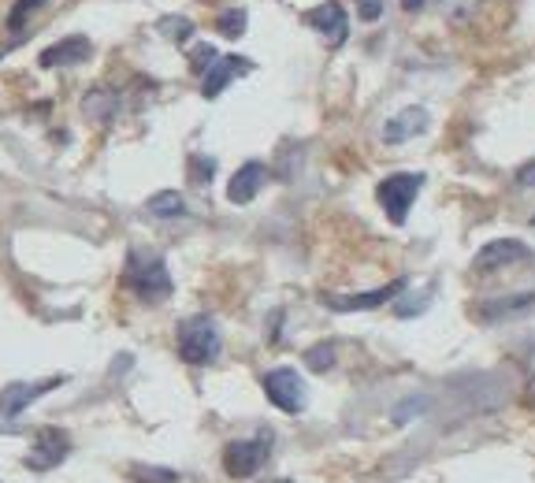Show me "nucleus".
Instances as JSON below:
<instances>
[{
  "instance_id": "1",
  "label": "nucleus",
  "mask_w": 535,
  "mask_h": 483,
  "mask_svg": "<svg viewBox=\"0 0 535 483\" xmlns=\"http://www.w3.org/2000/svg\"><path fill=\"white\" fill-rule=\"evenodd\" d=\"M123 287L134 290L142 301H164L171 294V275L160 253H145L131 249L127 253V268H123Z\"/></svg>"
},
{
  "instance_id": "2",
  "label": "nucleus",
  "mask_w": 535,
  "mask_h": 483,
  "mask_svg": "<svg viewBox=\"0 0 535 483\" xmlns=\"http://www.w3.org/2000/svg\"><path fill=\"white\" fill-rule=\"evenodd\" d=\"M179 357L186 365H209L220 357V331L209 316H190L179 324Z\"/></svg>"
},
{
  "instance_id": "3",
  "label": "nucleus",
  "mask_w": 535,
  "mask_h": 483,
  "mask_svg": "<svg viewBox=\"0 0 535 483\" xmlns=\"http://www.w3.org/2000/svg\"><path fill=\"white\" fill-rule=\"evenodd\" d=\"M420 186H424V175H413V171L387 175V179L379 183L376 197H379V205H383V212H387V220L398 223V227L409 220V209H413V201H417Z\"/></svg>"
},
{
  "instance_id": "4",
  "label": "nucleus",
  "mask_w": 535,
  "mask_h": 483,
  "mask_svg": "<svg viewBox=\"0 0 535 483\" xmlns=\"http://www.w3.org/2000/svg\"><path fill=\"white\" fill-rule=\"evenodd\" d=\"M272 454V435H257V439H235L223 450V472L235 480H249L264 469V461Z\"/></svg>"
},
{
  "instance_id": "5",
  "label": "nucleus",
  "mask_w": 535,
  "mask_h": 483,
  "mask_svg": "<svg viewBox=\"0 0 535 483\" xmlns=\"http://www.w3.org/2000/svg\"><path fill=\"white\" fill-rule=\"evenodd\" d=\"M261 387L279 413L298 417L301 409H305V383H301V376L294 368H272V372H264Z\"/></svg>"
},
{
  "instance_id": "6",
  "label": "nucleus",
  "mask_w": 535,
  "mask_h": 483,
  "mask_svg": "<svg viewBox=\"0 0 535 483\" xmlns=\"http://www.w3.org/2000/svg\"><path fill=\"white\" fill-rule=\"evenodd\" d=\"M60 383H64V376L41 379V383H8V387L0 391V428H8V424H12V420L19 417L34 398L56 391Z\"/></svg>"
},
{
  "instance_id": "7",
  "label": "nucleus",
  "mask_w": 535,
  "mask_h": 483,
  "mask_svg": "<svg viewBox=\"0 0 535 483\" xmlns=\"http://www.w3.org/2000/svg\"><path fill=\"white\" fill-rule=\"evenodd\" d=\"M67 454H71V435H67L64 428H38L34 446H30V454H27V465L34 472H49V469H56Z\"/></svg>"
},
{
  "instance_id": "8",
  "label": "nucleus",
  "mask_w": 535,
  "mask_h": 483,
  "mask_svg": "<svg viewBox=\"0 0 535 483\" xmlns=\"http://www.w3.org/2000/svg\"><path fill=\"white\" fill-rule=\"evenodd\" d=\"M532 261V249L517 242V238H498V242H487V246L476 253L472 268L476 272H498V268H513V264H528Z\"/></svg>"
},
{
  "instance_id": "9",
  "label": "nucleus",
  "mask_w": 535,
  "mask_h": 483,
  "mask_svg": "<svg viewBox=\"0 0 535 483\" xmlns=\"http://www.w3.org/2000/svg\"><path fill=\"white\" fill-rule=\"evenodd\" d=\"M305 23L327 41V49H339L342 41H346V34H350V19H346L342 4H335V0H327V4H320L313 12H305Z\"/></svg>"
},
{
  "instance_id": "10",
  "label": "nucleus",
  "mask_w": 535,
  "mask_h": 483,
  "mask_svg": "<svg viewBox=\"0 0 535 483\" xmlns=\"http://www.w3.org/2000/svg\"><path fill=\"white\" fill-rule=\"evenodd\" d=\"M246 71H253V64H249L246 56H216L209 64V71H205L201 93H205V97H220V93L227 90L238 75H246Z\"/></svg>"
},
{
  "instance_id": "11",
  "label": "nucleus",
  "mask_w": 535,
  "mask_h": 483,
  "mask_svg": "<svg viewBox=\"0 0 535 483\" xmlns=\"http://www.w3.org/2000/svg\"><path fill=\"white\" fill-rule=\"evenodd\" d=\"M398 290H405V279H394L391 287H379V290H368V294H350V298H339V294H320L327 309H335V313H357V309H379L383 301H391Z\"/></svg>"
},
{
  "instance_id": "12",
  "label": "nucleus",
  "mask_w": 535,
  "mask_h": 483,
  "mask_svg": "<svg viewBox=\"0 0 535 483\" xmlns=\"http://www.w3.org/2000/svg\"><path fill=\"white\" fill-rule=\"evenodd\" d=\"M264 179H268V168H264L261 160H249V164H242V168L235 171V179L227 186V197H231L235 205H249L253 197L261 194Z\"/></svg>"
},
{
  "instance_id": "13",
  "label": "nucleus",
  "mask_w": 535,
  "mask_h": 483,
  "mask_svg": "<svg viewBox=\"0 0 535 483\" xmlns=\"http://www.w3.org/2000/svg\"><path fill=\"white\" fill-rule=\"evenodd\" d=\"M428 131V112L424 108H405L398 112L394 119H387V127H383V138L391 145L405 142V138H413V134Z\"/></svg>"
},
{
  "instance_id": "14",
  "label": "nucleus",
  "mask_w": 535,
  "mask_h": 483,
  "mask_svg": "<svg viewBox=\"0 0 535 483\" xmlns=\"http://www.w3.org/2000/svg\"><path fill=\"white\" fill-rule=\"evenodd\" d=\"M90 56H93L90 38H67V41H60V45H53V49H45V53H41V67L82 64V60H90Z\"/></svg>"
},
{
  "instance_id": "15",
  "label": "nucleus",
  "mask_w": 535,
  "mask_h": 483,
  "mask_svg": "<svg viewBox=\"0 0 535 483\" xmlns=\"http://www.w3.org/2000/svg\"><path fill=\"white\" fill-rule=\"evenodd\" d=\"M532 309H535V294H513V298H498V301L476 305V316L487 320V324H495L502 316H521V313H532Z\"/></svg>"
},
{
  "instance_id": "16",
  "label": "nucleus",
  "mask_w": 535,
  "mask_h": 483,
  "mask_svg": "<svg viewBox=\"0 0 535 483\" xmlns=\"http://www.w3.org/2000/svg\"><path fill=\"white\" fill-rule=\"evenodd\" d=\"M149 212H153V216H164V220H171V216H183L186 201H183V194H175V190H164V194L149 197Z\"/></svg>"
},
{
  "instance_id": "17",
  "label": "nucleus",
  "mask_w": 535,
  "mask_h": 483,
  "mask_svg": "<svg viewBox=\"0 0 535 483\" xmlns=\"http://www.w3.org/2000/svg\"><path fill=\"white\" fill-rule=\"evenodd\" d=\"M112 112H116V93H108V90L86 93V116H93L97 123H105V119H112Z\"/></svg>"
},
{
  "instance_id": "18",
  "label": "nucleus",
  "mask_w": 535,
  "mask_h": 483,
  "mask_svg": "<svg viewBox=\"0 0 535 483\" xmlns=\"http://www.w3.org/2000/svg\"><path fill=\"white\" fill-rule=\"evenodd\" d=\"M127 476H131L134 483H179V472L157 469V465H134Z\"/></svg>"
},
{
  "instance_id": "19",
  "label": "nucleus",
  "mask_w": 535,
  "mask_h": 483,
  "mask_svg": "<svg viewBox=\"0 0 535 483\" xmlns=\"http://www.w3.org/2000/svg\"><path fill=\"white\" fill-rule=\"evenodd\" d=\"M41 4H45V0H15L12 15H8V30H12V34H23V27L30 23V15L38 12Z\"/></svg>"
},
{
  "instance_id": "20",
  "label": "nucleus",
  "mask_w": 535,
  "mask_h": 483,
  "mask_svg": "<svg viewBox=\"0 0 535 483\" xmlns=\"http://www.w3.org/2000/svg\"><path fill=\"white\" fill-rule=\"evenodd\" d=\"M216 27H220V34L223 38H242L246 34V12L242 8H231V12H223L220 19H216Z\"/></svg>"
},
{
  "instance_id": "21",
  "label": "nucleus",
  "mask_w": 535,
  "mask_h": 483,
  "mask_svg": "<svg viewBox=\"0 0 535 483\" xmlns=\"http://www.w3.org/2000/svg\"><path fill=\"white\" fill-rule=\"evenodd\" d=\"M305 365L313 368V372H327V368L335 365V346H331V342H320V346H313V350L305 353Z\"/></svg>"
},
{
  "instance_id": "22",
  "label": "nucleus",
  "mask_w": 535,
  "mask_h": 483,
  "mask_svg": "<svg viewBox=\"0 0 535 483\" xmlns=\"http://www.w3.org/2000/svg\"><path fill=\"white\" fill-rule=\"evenodd\" d=\"M212 171H216V160H205V157H194V160H190V179H194L197 186L209 183Z\"/></svg>"
},
{
  "instance_id": "23",
  "label": "nucleus",
  "mask_w": 535,
  "mask_h": 483,
  "mask_svg": "<svg viewBox=\"0 0 535 483\" xmlns=\"http://www.w3.org/2000/svg\"><path fill=\"white\" fill-rule=\"evenodd\" d=\"M160 30H164V34H171V38H179V41H186L190 34H194V27H190L186 19H164V23H160Z\"/></svg>"
},
{
  "instance_id": "24",
  "label": "nucleus",
  "mask_w": 535,
  "mask_h": 483,
  "mask_svg": "<svg viewBox=\"0 0 535 483\" xmlns=\"http://www.w3.org/2000/svg\"><path fill=\"white\" fill-rule=\"evenodd\" d=\"M357 15L365 23H376L379 15H383V0H357Z\"/></svg>"
},
{
  "instance_id": "25",
  "label": "nucleus",
  "mask_w": 535,
  "mask_h": 483,
  "mask_svg": "<svg viewBox=\"0 0 535 483\" xmlns=\"http://www.w3.org/2000/svg\"><path fill=\"white\" fill-rule=\"evenodd\" d=\"M212 60H216V49H209V45H205V49H197V53L190 56L194 71H205V64H212Z\"/></svg>"
},
{
  "instance_id": "26",
  "label": "nucleus",
  "mask_w": 535,
  "mask_h": 483,
  "mask_svg": "<svg viewBox=\"0 0 535 483\" xmlns=\"http://www.w3.org/2000/svg\"><path fill=\"white\" fill-rule=\"evenodd\" d=\"M517 183H521V186H532V183H535V164L521 168V175H517Z\"/></svg>"
},
{
  "instance_id": "27",
  "label": "nucleus",
  "mask_w": 535,
  "mask_h": 483,
  "mask_svg": "<svg viewBox=\"0 0 535 483\" xmlns=\"http://www.w3.org/2000/svg\"><path fill=\"white\" fill-rule=\"evenodd\" d=\"M402 8L405 12H420V8H424V0H402Z\"/></svg>"
},
{
  "instance_id": "28",
  "label": "nucleus",
  "mask_w": 535,
  "mask_h": 483,
  "mask_svg": "<svg viewBox=\"0 0 535 483\" xmlns=\"http://www.w3.org/2000/svg\"><path fill=\"white\" fill-rule=\"evenodd\" d=\"M532 223H535V220H532Z\"/></svg>"
}]
</instances>
